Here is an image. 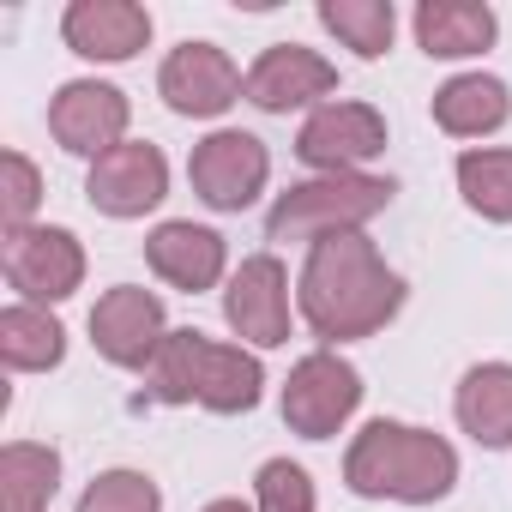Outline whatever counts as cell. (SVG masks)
Returning <instances> with one entry per match:
<instances>
[{
	"label": "cell",
	"mask_w": 512,
	"mask_h": 512,
	"mask_svg": "<svg viewBox=\"0 0 512 512\" xmlns=\"http://www.w3.org/2000/svg\"><path fill=\"white\" fill-rule=\"evenodd\" d=\"M296 302L326 344H350V338H374L404 308V278L380 260L368 235H326L308 247Z\"/></svg>",
	"instance_id": "obj_1"
},
{
	"label": "cell",
	"mask_w": 512,
	"mask_h": 512,
	"mask_svg": "<svg viewBox=\"0 0 512 512\" xmlns=\"http://www.w3.org/2000/svg\"><path fill=\"white\" fill-rule=\"evenodd\" d=\"M344 482L362 494V500H404V506H434L452 494L458 482V452L428 434V428H410V422H368L356 440H350V458H344Z\"/></svg>",
	"instance_id": "obj_2"
},
{
	"label": "cell",
	"mask_w": 512,
	"mask_h": 512,
	"mask_svg": "<svg viewBox=\"0 0 512 512\" xmlns=\"http://www.w3.org/2000/svg\"><path fill=\"white\" fill-rule=\"evenodd\" d=\"M145 380H151L145 392L157 404H199V410H217V416H241L266 392L260 356L241 350V344H217V338H205L193 326L163 338V350H157Z\"/></svg>",
	"instance_id": "obj_3"
},
{
	"label": "cell",
	"mask_w": 512,
	"mask_h": 512,
	"mask_svg": "<svg viewBox=\"0 0 512 512\" xmlns=\"http://www.w3.org/2000/svg\"><path fill=\"white\" fill-rule=\"evenodd\" d=\"M392 181L386 175H314L296 181L290 193H278V205L266 211V235L272 241H326V235H362L368 217H380L392 205Z\"/></svg>",
	"instance_id": "obj_4"
},
{
	"label": "cell",
	"mask_w": 512,
	"mask_h": 512,
	"mask_svg": "<svg viewBox=\"0 0 512 512\" xmlns=\"http://www.w3.org/2000/svg\"><path fill=\"white\" fill-rule=\"evenodd\" d=\"M362 404V374L338 350H314L284 380V422L302 440H332Z\"/></svg>",
	"instance_id": "obj_5"
},
{
	"label": "cell",
	"mask_w": 512,
	"mask_h": 512,
	"mask_svg": "<svg viewBox=\"0 0 512 512\" xmlns=\"http://www.w3.org/2000/svg\"><path fill=\"white\" fill-rule=\"evenodd\" d=\"M0 266H7V284L31 302V308H49V302H67L79 284H85V247L73 229H49V223H31V229H13L7 247H0Z\"/></svg>",
	"instance_id": "obj_6"
},
{
	"label": "cell",
	"mask_w": 512,
	"mask_h": 512,
	"mask_svg": "<svg viewBox=\"0 0 512 512\" xmlns=\"http://www.w3.org/2000/svg\"><path fill=\"white\" fill-rule=\"evenodd\" d=\"M380 151H386V115L368 103H320L296 133V157L320 175H362V163Z\"/></svg>",
	"instance_id": "obj_7"
},
{
	"label": "cell",
	"mask_w": 512,
	"mask_h": 512,
	"mask_svg": "<svg viewBox=\"0 0 512 512\" xmlns=\"http://www.w3.org/2000/svg\"><path fill=\"white\" fill-rule=\"evenodd\" d=\"M187 175H193V193L211 211H247L253 199H260L266 175H272V157H266V145L253 139V133L223 127V133H211V139L193 145Z\"/></svg>",
	"instance_id": "obj_8"
},
{
	"label": "cell",
	"mask_w": 512,
	"mask_h": 512,
	"mask_svg": "<svg viewBox=\"0 0 512 512\" xmlns=\"http://www.w3.org/2000/svg\"><path fill=\"white\" fill-rule=\"evenodd\" d=\"M223 320H229L235 338L260 344V350L290 344V272H284L278 253H253V260H241V272L223 290Z\"/></svg>",
	"instance_id": "obj_9"
},
{
	"label": "cell",
	"mask_w": 512,
	"mask_h": 512,
	"mask_svg": "<svg viewBox=\"0 0 512 512\" xmlns=\"http://www.w3.org/2000/svg\"><path fill=\"white\" fill-rule=\"evenodd\" d=\"M169 326H163V302L139 284H121L109 290L97 308H91V344L103 362L127 368V374H151L157 350H163Z\"/></svg>",
	"instance_id": "obj_10"
},
{
	"label": "cell",
	"mask_w": 512,
	"mask_h": 512,
	"mask_svg": "<svg viewBox=\"0 0 512 512\" xmlns=\"http://www.w3.org/2000/svg\"><path fill=\"white\" fill-rule=\"evenodd\" d=\"M127 97L115 91V85H103V79H73V85H61L55 91V103H49V133H55V145L61 151H73V157H109L115 145H127Z\"/></svg>",
	"instance_id": "obj_11"
},
{
	"label": "cell",
	"mask_w": 512,
	"mask_h": 512,
	"mask_svg": "<svg viewBox=\"0 0 512 512\" xmlns=\"http://www.w3.org/2000/svg\"><path fill=\"white\" fill-rule=\"evenodd\" d=\"M157 91H163V103L175 115L211 121V115H223L247 91V79L235 73V61L217 43H181V49H169L163 73H157Z\"/></svg>",
	"instance_id": "obj_12"
},
{
	"label": "cell",
	"mask_w": 512,
	"mask_h": 512,
	"mask_svg": "<svg viewBox=\"0 0 512 512\" xmlns=\"http://www.w3.org/2000/svg\"><path fill=\"white\" fill-rule=\"evenodd\" d=\"M85 193H91V205H97L103 217H145V211L163 205V193H169V163H163L157 145L127 139V145H115L109 157L91 163Z\"/></svg>",
	"instance_id": "obj_13"
},
{
	"label": "cell",
	"mask_w": 512,
	"mask_h": 512,
	"mask_svg": "<svg viewBox=\"0 0 512 512\" xmlns=\"http://www.w3.org/2000/svg\"><path fill=\"white\" fill-rule=\"evenodd\" d=\"M332 91H338V67L302 43H278L247 67V103H260L266 115H290V109L332 97Z\"/></svg>",
	"instance_id": "obj_14"
},
{
	"label": "cell",
	"mask_w": 512,
	"mask_h": 512,
	"mask_svg": "<svg viewBox=\"0 0 512 512\" xmlns=\"http://www.w3.org/2000/svg\"><path fill=\"white\" fill-rule=\"evenodd\" d=\"M61 37L85 61H133L151 43V13L133 7V0H73Z\"/></svg>",
	"instance_id": "obj_15"
},
{
	"label": "cell",
	"mask_w": 512,
	"mask_h": 512,
	"mask_svg": "<svg viewBox=\"0 0 512 512\" xmlns=\"http://www.w3.org/2000/svg\"><path fill=\"white\" fill-rule=\"evenodd\" d=\"M145 260L169 290L199 296L223 278V235L205 229V223H157L145 235Z\"/></svg>",
	"instance_id": "obj_16"
},
{
	"label": "cell",
	"mask_w": 512,
	"mask_h": 512,
	"mask_svg": "<svg viewBox=\"0 0 512 512\" xmlns=\"http://www.w3.org/2000/svg\"><path fill=\"white\" fill-rule=\"evenodd\" d=\"M512 115V91L494 79V73H458L434 91V127L452 133V139H482V133H500Z\"/></svg>",
	"instance_id": "obj_17"
},
{
	"label": "cell",
	"mask_w": 512,
	"mask_h": 512,
	"mask_svg": "<svg viewBox=\"0 0 512 512\" xmlns=\"http://www.w3.org/2000/svg\"><path fill=\"white\" fill-rule=\"evenodd\" d=\"M458 428L476 440V446H512V362H476L464 380H458Z\"/></svg>",
	"instance_id": "obj_18"
},
{
	"label": "cell",
	"mask_w": 512,
	"mask_h": 512,
	"mask_svg": "<svg viewBox=\"0 0 512 512\" xmlns=\"http://www.w3.org/2000/svg\"><path fill=\"white\" fill-rule=\"evenodd\" d=\"M494 13L476 7V0H422L416 7V43L434 55V61H464V55H482L494 43Z\"/></svg>",
	"instance_id": "obj_19"
},
{
	"label": "cell",
	"mask_w": 512,
	"mask_h": 512,
	"mask_svg": "<svg viewBox=\"0 0 512 512\" xmlns=\"http://www.w3.org/2000/svg\"><path fill=\"white\" fill-rule=\"evenodd\" d=\"M67 356V332L49 308H31V302H13L0 314V362L13 374H43Z\"/></svg>",
	"instance_id": "obj_20"
},
{
	"label": "cell",
	"mask_w": 512,
	"mask_h": 512,
	"mask_svg": "<svg viewBox=\"0 0 512 512\" xmlns=\"http://www.w3.org/2000/svg\"><path fill=\"white\" fill-rule=\"evenodd\" d=\"M61 482V452L37 440H13L0 452V506L7 512H49Z\"/></svg>",
	"instance_id": "obj_21"
},
{
	"label": "cell",
	"mask_w": 512,
	"mask_h": 512,
	"mask_svg": "<svg viewBox=\"0 0 512 512\" xmlns=\"http://www.w3.org/2000/svg\"><path fill=\"white\" fill-rule=\"evenodd\" d=\"M320 25L356 49L362 61H380L392 49V31H398V13H392V0H320Z\"/></svg>",
	"instance_id": "obj_22"
},
{
	"label": "cell",
	"mask_w": 512,
	"mask_h": 512,
	"mask_svg": "<svg viewBox=\"0 0 512 512\" xmlns=\"http://www.w3.org/2000/svg\"><path fill=\"white\" fill-rule=\"evenodd\" d=\"M458 193L476 217L488 223H512V151L488 145V151H464L458 157Z\"/></svg>",
	"instance_id": "obj_23"
},
{
	"label": "cell",
	"mask_w": 512,
	"mask_h": 512,
	"mask_svg": "<svg viewBox=\"0 0 512 512\" xmlns=\"http://www.w3.org/2000/svg\"><path fill=\"white\" fill-rule=\"evenodd\" d=\"M79 512H163V494L145 470H103L79 494Z\"/></svg>",
	"instance_id": "obj_24"
},
{
	"label": "cell",
	"mask_w": 512,
	"mask_h": 512,
	"mask_svg": "<svg viewBox=\"0 0 512 512\" xmlns=\"http://www.w3.org/2000/svg\"><path fill=\"white\" fill-rule=\"evenodd\" d=\"M37 205H43V175H37V163H31L25 151H7V157H0V217H7V235H13V229H31Z\"/></svg>",
	"instance_id": "obj_25"
},
{
	"label": "cell",
	"mask_w": 512,
	"mask_h": 512,
	"mask_svg": "<svg viewBox=\"0 0 512 512\" xmlns=\"http://www.w3.org/2000/svg\"><path fill=\"white\" fill-rule=\"evenodd\" d=\"M253 506L260 512H314V476L290 458L260 464V482H253Z\"/></svg>",
	"instance_id": "obj_26"
},
{
	"label": "cell",
	"mask_w": 512,
	"mask_h": 512,
	"mask_svg": "<svg viewBox=\"0 0 512 512\" xmlns=\"http://www.w3.org/2000/svg\"><path fill=\"white\" fill-rule=\"evenodd\" d=\"M205 512H260V506H247V500H211Z\"/></svg>",
	"instance_id": "obj_27"
}]
</instances>
